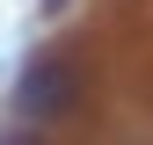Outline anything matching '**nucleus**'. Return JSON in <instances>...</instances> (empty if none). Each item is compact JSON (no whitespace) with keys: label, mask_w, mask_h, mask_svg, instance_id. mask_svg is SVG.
<instances>
[{"label":"nucleus","mask_w":153,"mask_h":145,"mask_svg":"<svg viewBox=\"0 0 153 145\" xmlns=\"http://www.w3.org/2000/svg\"><path fill=\"white\" fill-rule=\"evenodd\" d=\"M73 109H80V65L59 58V51H44V58L22 72V116L59 123V116H73Z\"/></svg>","instance_id":"nucleus-1"},{"label":"nucleus","mask_w":153,"mask_h":145,"mask_svg":"<svg viewBox=\"0 0 153 145\" xmlns=\"http://www.w3.org/2000/svg\"><path fill=\"white\" fill-rule=\"evenodd\" d=\"M36 7H44V15H66V7H73V0H36Z\"/></svg>","instance_id":"nucleus-2"}]
</instances>
